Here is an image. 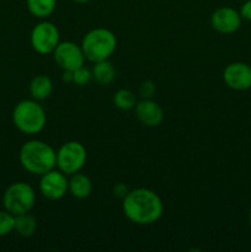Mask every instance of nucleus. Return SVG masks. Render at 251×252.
<instances>
[{"instance_id": "1", "label": "nucleus", "mask_w": 251, "mask_h": 252, "mask_svg": "<svg viewBox=\"0 0 251 252\" xmlns=\"http://www.w3.org/2000/svg\"><path fill=\"white\" fill-rule=\"evenodd\" d=\"M122 211L126 218L138 225H150L159 220L164 213L161 198L153 189H132L123 198Z\"/></svg>"}, {"instance_id": "2", "label": "nucleus", "mask_w": 251, "mask_h": 252, "mask_svg": "<svg viewBox=\"0 0 251 252\" xmlns=\"http://www.w3.org/2000/svg\"><path fill=\"white\" fill-rule=\"evenodd\" d=\"M20 162L27 172L43 175L57 166V152L43 140L32 139L20 149Z\"/></svg>"}, {"instance_id": "3", "label": "nucleus", "mask_w": 251, "mask_h": 252, "mask_svg": "<svg viewBox=\"0 0 251 252\" xmlns=\"http://www.w3.org/2000/svg\"><path fill=\"white\" fill-rule=\"evenodd\" d=\"M80 46L86 61L96 63L106 61L112 56L117 48V38L111 30L97 27L84 36Z\"/></svg>"}, {"instance_id": "4", "label": "nucleus", "mask_w": 251, "mask_h": 252, "mask_svg": "<svg viewBox=\"0 0 251 252\" xmlns=\"http://www.w3.org/2000/svg\"><path fill=\"white\" fill-rule=\"evenodd\" d=\"M12 122L24 134H37L46 127V111L37 100H22L14 107Z\"/></svg>"}, {"instance_id": "5", "label": "nucleus", "mask_w": 251, "mask_h": 252, "mask_svg": "<svg viewBox=\"0 0 251 252\" xmlns=\"http://www.w3.org/2000/svg\"><path fill=\"white\" fill-rule=\"evenodd\" d=\"M36 203V192L26 182L11 184L2 194V204L7 212L14 216L30 213Z\"/></svg>"}, {"instance_id": "6", "label": "nucleus", "mask_w": 251, "mask_h": 252, "mask_svg": "<svg viewBox=\"0 0 251 252\" xmlns=\"http://www.w3.org/2000/svg\"><path fill=\"white\" fill-rule=\"evenodd\" d=\"M88 152L80 142L70 140L62 145L57 152V166L66 176L80 171L86 164Z\"/></svg>"}, {"instance_id": "7", "label": "nucleus", "mask_w": 251, "mask_h": 252, "mask_svg": "<svg viewBox=\"0 0 251 252\" xmlns=\"http://www.w3.org/2000/svg\"><path fill=\"white\" fill-rule=\"evenodd\" d=\"M61 42L59 30L53 22L42 21L37 24L31 31V46L37 53H53Z\"/></svg>"}, {"instance_id": "8", "label": "nucleus", "mask_w": 251, "mask_h": 252, "mask_svg": "<svg viewBox=\"0 0 251 252\" xmlns=\"http://www.w3.org/2000/svg\"><path fill=\"white\" fill-rule=\"evenodd\" d=\"M53 57L59 68L69 71H74L83 66L86 61L81 46L71 41L59 42L53 51Z\"/></svg>"}, {"instance_id": "9", "label": "nucleus", "mask_w": 251, "mask_h": 252, "mask_svg": "<svg viewBox=\"0 0 251 252\" xmlns=\"http://www.w3.org/2000/svg\"><path fill=\"white\" fill-rule=\"evenodd\" d=\"M68 181L65 174H63L61 170L53 169L41 175L39 191L46 198L51 201H58L68 193Z\"/></svg>"}, {"instance_id": "10", "label": "nucleus", "mask_w": 251, "mask_h": 252, "mask_svg": "<svg viewBox=\"0 0 251 252\" xmlns=\"http://www.w3.org/2000/svg\"><path fill=\"white\" fill-rule=\"evenodd\" d=\"M226 86L236 91L251 89V66L243 62H234L226 65L223 71Z\"/></svg>"}, {"instance_id": "11", "label": "nucleus", "mask_w": 251, "mask_h": 252, "mask_svg": "<svg viewBox=\"0 0 251 252\" xmlns=\"http://www.w3.org/2000/svg\"><path fill=\"white\" fill-rule=\"evenodd\" d=\"M240 12L229 6L217 9L211 16V25L217 32L223 34H230L238 31L241 26Z\"/></svg>"}, {"instance_id": "12", "label": "nucleus", "mask_w": 251, "mask_h": 252, "mask_svg": "<svg viewBox=\"0 0 251 252\" xmlns=\"http://www.w3.org/2000/svg\"><path fill=\"white\" fill-rule=\"evenodd\" d=\"M134 111L138 121L147 127H157L164 121V111L161 106L152 98H144L137 102Z\"/></svg>"}, {"instance_id": "13", "label": "nucleus", "mask_w": 251, "mask_h": 252, "mask_svg": "<svg viewBox=\"0 0 251 252\" xmlns=\"http://www.w3.org/2000/svg\"><path fill=\"white\" fill-rule=\"evenodd\" d=\"M68 192L76 199H85L93 192V182L80 171L71 175L68 181Z\"/></svg>"}, {"instance_id": "14", "label": "nucleus", "mask_w": 251, "mask_h": 252, "mask_svg": "<svg viewBox=\"0 0 251 252\" xmlns=\"http://www.w3.org/2000/svg\"><path fill=\"white\" fill-rule=\"evenodd\" d=\"M52 91H53V83L51 78L44 74L36 75L30 83V94L33 100H46L52 95Z\"/></svg>"}, {"instance_id": "15", "label": "nucleus", "mask_w": 251, "mask_h": 252, "mask_svg": "<svg viewBox=\"0 0 251 252\" xmlns=\"http://www.w3.org/2000/svg\"><path fill=\"white\" fill-rule=\"evenodd\" d=\"M91 73H93V78L100 85H108L116 78V69L108 59L94 63Z\"/></svg>"}, {"instance_id": "16", "label": "nucleus", "mask_w": 251, "mask_h": 252, "mask_svg": "<svg viewBox=\"0 0 251 252\" xmlns=\"http://www.w3.org/2000/svg\"><path fill=\"white\" fill-rule=\"evenodd\" d=\"M30 14L37 19L51 16L57 7V0H26Z\"/></svg>"}, {"instance_id": "17", "label": "nucleus", "mask_w": 251, "mask_h": 252, "mask_svg": "<svg viewBox=\"0 0 251 252\" xmlns=\"http://www.w3.org/2000/svg\"><path fill=\"white\" fill-rule=\"evenodd\" d=\"M14 230L22 238H30L37 230V220L33 216L29 213L15 216Z\"/></svg>"}, {"instance_id": "18", "label": "nucleus", "mask_w": 251, "mask_h": 252, "mask_svg": "<svg viewBox=\"0 0 251 252\" xmlns=\"http://www.w3.org/2000/svg\"><path fill=\"white\" fill-rule=\"evenodd\" d=\"M113 105L121 111H129L137 105V97L133 91L128 89H121L113 96Z\"/></svg>"}, {"instance_id": "19", "label": "nucleus", "mask_w": 251, "mask_h": 252, "mask_svg": "<svg viewBox=\"0 0 251 252\" xmlns=\"http://www.w3.org/2000/svg\"><path fill=\"white\" fill-rule=\"evenodd\" d=\"M15 228V216L10 212L0 211V238L9 235Z\"/></svg>"}, {"instance_id": "20", "label": "nucleus", "mask_w": 251, "mask_h": 252, "mask_svg": "<svg viewBox=\"0 0 251 252\" xmlns=\"http://www.w3.org/2000/svg\"><path fill=\"white\" fill-rule=\"evenodd\" d=\"M91 79H93V73L90 69L85 68L84 65L73 71V84L76 85L85 86L86 84L90 83Z\"/></svg>"}, {"instance_id": "21", "label": "nucleus", "mask_w": 251, "mask_h": 252, "mask_svg": "<svg viewBox=\"0 0 251 252\" xmlns=\"http://www.w3.org/2000/svg\"><path fill=\"white\" fill-rule=\"evenodd\" d=\"M155 91H157V86H155V84L153 83V81L147 80L144 81V83L140 84L139 94L144 98H152L153 95L155 94Z\"/></svg>"}, {"instance_id": "22", "label": "nucleus", "mask_w": 251, "mask_h": 252, "mask_svg": "<svg viewBox=\"0 0 251 252\" xmlns=\"http://www.w3.org/2000/svg\"><path fill=\"white\" fill-rule=\"evenodd\" d=\"M129 192L128 187L126 186L125 184H117L115 187H113V194L118 198H125L127 196V193Z\"/></svg>"}, {"instance_id": "23", "label": "nucleus", "mask_w": 251, "mask_h": 252, "mask_svg": "<svg viewBox=\"0 0 251 252\" xmlns=\"http://www.w3.org/2000/svg\"><path fill=\"white\" fill-rule=\"evenodd\" d=\"M240 15L243 19L251 21V0H246L240 9Z\"/></svg>"}, {"instance_id": "24", "label": "nucleus", "mask_w": 251, "mask_h": 252, "mask_svg": "<svg viewBox=\"0 0 251 252\" xmlns=\"http://www.w3.org/2000/svg\"><path fill=\"white\" fill-rule=\"evenodd\" d=\"M63 81L64 83H73V71L64 70Z\"/></svg>"}, {"instance_id": "25", "label": "nucleus", "mask_w": 251, "mask_h": 252, "mask_svg": "<svg viewBox=\"0 0 251 252\" xmlns=\"http://www.w3.org/2000/svg\"><path fill=\"white\" fill-rule=\"evenodd\" d=\"M75 2H79V4H85V2L90 1V0H74Z\"/></svg>"}, {"instance_id": "26", "label": "nucleus", "mask_w": 251, "mask_h": 252, "mask_svg": "<svg viewBox=\"0 0 251 252\" xmlns=\"http://www.w3.org/2000/svg\"><path fill=\"white\" fill-rule=\"evenodd\" d=\"M249 221H250V225H251V209L250 212H249Z\"/></svg>"}]
</instances>
